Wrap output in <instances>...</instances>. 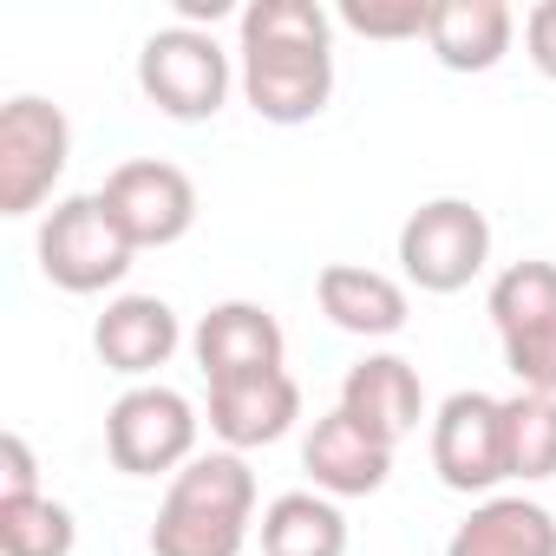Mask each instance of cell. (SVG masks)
<instances>
[{
	"mask_svg": "<svg viewBox=\"0 0 556 556\" xmlns=\"http://www.w3.org/2000/svg\"><path fill=\"white\" fill-rule=\"evenodd\" d=\"M236 86L268 125L321 118L334 99V14L321 0H249L236 14Z\"/></svg>",
	"mask_w": 556,
	"mask_h": 556,
	"instance_id": "obj_1",
	"label": "cell"
},
{
	"mask_svg": "<svg viewBox=\"0 0 556 556\" xmlns=\"http://www.w3.org/2000/svg\"><path fill=\"white\" fill-rule=\"evenodd\" d=\"M255 530V471L242 452H197L151 523V556H242Z\"/></svg>",
	"mask_w": 556,
	"mask_h": 556,
	"instance_id": "obj_2",
	"label": "cell"
},
{
	"mask_svg": "<svg viewBox=\"0 0 556 556\" xmlns=\"http://www.w3.org/2000/svg\"><path fill=\"white\" fill-rule=\"evenodd\" d=\"M34 255H40V275L60 289V295H105L131 275V236L118 229V216L105 210L99 190L86 197H60L34 236Z\"/></svg>",
	"mask_w": 556,
	"mask_h": 556,
	"instance_id": "obj_3",
	"label": "cell"
},
{
	"mask_svg": "<svg viewBox=\"0 0 556 556\" xmlns=\"http://www.w3.org/2000/svg\"><path fill=\"white\" fill-rule=\"evenodd\" d=\"M491 262V216L471 197H432L400 223V275L419 295H458Z\"/></svg>",
	"mask_w": 556,
	"mask_h": 556,
	"instance_id": "obj_4",
	"label": "cell"
},
{
	"mask_svg": "<svg viewBox=\"0 0 556 556\" xmlns=\"http://www.w3.org/2000/svg\"><path fill=\"white\" fill-rule=\"evenodd\" d=\"M229 86H236V66L203 27H157L138 47V92L177 125L216 118L229 105Z\"/></svg>",
	"mask_w": 556,
	"mask_h": 556,
	"instance_id": "obj_5",
	"label": "cell"
},
{
	"mask_svg": "<svg viewBox=\"0 0 556 556\" xmlns=\"http://www.w3.org/2000/svg\"><path fill=\"white\" fill-rule=\"evenodd\" d=\"M197 406L177 387H125L105 413V458L125 478H177L197 458Z\"/></svg>",
	"mask_w": 556,
	"mask_h": 556,
	"instance_id": "obj_6",
	"label": "cell"
},
{
	"mask_svg": "<svg viewBox=\"0 0 556 556\" xmlns=\"http://www.w3.org/2000/svg\"><path fill=\"white\" fill-rule=\"evenodd\" d=\"M491 328L504 341V367L523 393H556V262H510L491 295Z\"/></svg>",
	"mask_w": 556,
	"mask_h": 556,
	"instance_id": "obj_7",
	"label": "cell"
},
{
	"mask_svg": "<svg viewBox=\"0 0 556 556\" xmlns=\"http://www.w3.org/2000/svg\"><path fill=\"white\" fill-rule=\"evenodd\" d=\"M73 164V125L53 99H8L0 105V216H34Z\"/></svg>",
	"mask_w": 556,
	"mask_h": 556,
	"instance_id": "obj_8",
	"label": "cell"
},
{
	"mask_svg": "<svg viewBox=\"0 0 556 556\" xmlns=\"http://www.w3.org/2000/svg\"><path fill=\"white\" fill-rule=\"evenodd\" d=\"M432 471L445 491L458 497H491L510 478V452H504V400L497 393H452L432 413Z\"/></svg>",
	"mask_w": 556,
	"mask_h": 556,
	"instance_id": "obj_9",
	"label": "cell"
},
{
	"mask_svg": "<svg viewBox=\"0 0 556 556\" xmlns=\"http://www.w3.org/2000/svg\"><path fill=\"white\" fill-rule=\"evenodd\" d=\"M105 210L118 216V229L131 236V249H170L190 236L197 223V184L190 170L164 164V157H131L105 177Z\"/></svg>",
	"mask_w": 556,
	"mask_h": 556,
	"instance_id": "obj_10",
	"label": "cell"
},
{
	"mask_svg": "<svg viewBox=\"0 0 556 556\" xmlns=\"http://www.w3.org/2000/svg\"><path fill=\"white\" fill-rule=\"evenodd\" d=\"M302 419V387L289 367L268 374H242V380H216L210 387V432L223 439V452H255L289 439Z\"/></svg>",
	"mask_w": 556,
	"mask_h": 556,
	"instance_id": "obj_11",
	"label": "cell"
},
{
	"mask_svg": "<svg viewBox=\"0 0 556 556\" xmlns=\"http://www.w3.org/2000/svg\"><path fill=\"white\" fill-rule=\"evenodd\" d=\"M302 471L315 478V491L321 497H374L387 478H393V445L387 439H374L361 419H348L341 406L334 413H321L315 426H308V439H302Z\"/></svg>",
	"mask_w": 556,
	"mask_h": 556,
	"instance_id": "obj_12",
	"label": "cell"
},
{
	"mask_svg": "<svg viewBox=\"0 0 556 556\" xmlns=\"http://www.w3.org/2000/svg\"><path fill=\"white\" fill-rule=\"evenodd\" d=\"M190 354L203 367V380H242V374H268L282 367L289 341H282V321H275L262 302H216L197 334H190Z\"/></svg>",
	"mask_w": 556,
	"mask_h": 556,
	"instance_id": "obj_13",
	"label": "cell"
},
{
	"mask_svg": "<svg viewBox=\"0 0 556 556\" xmlns=\"http://www.w3.org/2000/svg\"><path fill=\"white\" fill-rule=\"evenodd\" d=\"M92 348H99V361L112 374L144 387L184 348V328H177V308L164 295H112L105 315L92 321Z\"/></svg>",
	"mask_w": 556,
	"mask_h": 556,
	"instance_id": "obj_14",
	"label": "cell"
},
{
	"mask_svg": "<svg viewBox=\"0 0 556 556\" xmlns=\"http://www.w3.org/2000/svg\"><path fill=\"white\" fill-rule=\"evenodd\" d=\"M315 302L341 334H361V341H393L413 315L406 282L387 268H367V262H328L315 275Z\"/></svg>",
	"mask_w": 556,
	"mask_h": 556,
	"instance_id": "obj_15",
	"label": "cell"
},
{
	"mask_svg": "<svg viewBox=\"0 0 556 556\" xmlns=\"http://www.w3.org/2000/svg\"><path fill=\"white\" fill-rule=\"evenodd\" d=\"M341 413L361 419L374 439H387V445L400 452V439H413L419 419H426L419 367L400 361V354H367V361H354L348 380H341Z\"/></svg>",
	"mask_w": 556,
	"mask_h": 556,
	"instance_id": "obj_16",
	"label": "cell"
},
{
	"mask_svg": "<svg viewBox=\"0 0 556 556\" xmlns=\"http://www.w3.org/2000/svg\"><path fill=\"white\" fill-rule=\"evenodd\" d=\"M517 40V14L504 0H432L426 47L445 73H491Z\"/></svg>",
	"mask_w": 556,
	"mask_h": 556,
	"instance_id": "obj_17",
	"label": "cell"
},
{
	"mask_svg": "<svg viewBox=\"0 0 556 556\" xmlns=\"http://www.w3.org/2000/svg\"><path fill=\"white\" fill-rule=\"evenodd\" d=\"M445 556H556V517L536 497H484L452 530Z\"/></svg>",
	"mask_w": 556,
	"mask_h": 556,
	"instance_id": "obj_18",
	"label": "cell"
},
{
	"mask_svg": "<svg viewBox=\"0 0 556 556\" xmlns=\"http://www.w3.org/2000/svg\"><path fill=\"white\" fill-rule=\"evenodd\" d=\"M262 556H348V517L321 491H282L262 504Z\"/></svg>",
	"mask_w": 556,
	"mask_h": 556,
	"instance_id": "obj_19",
	"label": "cell"
},
{
	"mask_svg": "<svg viewBox=\"0 0 556 556\" xmlns=\"http://www.w3.org/2000/svg\"><path fill=\"white\" fill-rule=\"evenodd\" d=\"M504 452H510V478L543 484L556 478V393H510L504 400Z\"/></svg>",
	"mask_w": 556,
	"mask_h": 556,
	"instance_id": "obj_20",
	"label": "cell"
},
{
	"mask_svg": "<svg viewBox=\"0 0 556 556\" xmlns=\"http://www.w3.org/2000/svg\"><path fill=\"white\" fill-rule=\"evenodd\" d=\"M79 523L60 497H0V556H73Z\"/></svg>",
	"mask_w": 556,
	"mask_h": 556,
	"instance_id": "obj_21",
	"label": "cell"
},
{
	"mask_svg": "<svg viewBox=\"0 0 556 556\" xmlns=\"http://www.w3.org/2000/svg\"><path fill=\"white\" fill-rule=\"evenodd\" d=\"M334 21L361 40H426L432 0H341Z\"/></svg>",
	"mask_w": 556,
	"mask_h": 556,
	"instance_id": "obj_22",
	"label": "cell"
},
{
	"mask_svg": "<svg viewBox=\"0 0 556 556\" xmlns=\"http://www.w3.org/2000/svg\"><path fill=\"white\" fill-rule=\"evenodd\" d=\"M0 497H40V465L21 432H0Z\"/></svg>",
	"mask_w": 556,
	"mask_h": 556,
	"instance_id": "obj_23",
	"label": "cell"
},
{
	"mask_svg": "<svg viewBox=\"0 0 556 556\" xmlns=\"http://www.w3.org/2000/svg\"><path fill=\"white\" fill-rule=\"evenodd\" d=\"M523 53L543 79H556V0H536L523 14Z\"/></svg>",
	"mask_w": 556,
	"mask_h": 556,
	"instance_id": "obj_24",
	"label": "cell"
},
{
	"mask_svg": "<svg viewBox=\"0 0 556 556\" xmlns=\"http://www.w3.org/2000/svg\"><path fill=\"white\" fill-rule=\"evenodd\" d=\"M216 21H229V0H177V27H216Z\"/></svg>",
	"mask_w": 556,
	"mask_h": 556,
	"instance_id": "obj_25",
	"label": "cell"
}]
</instances>
